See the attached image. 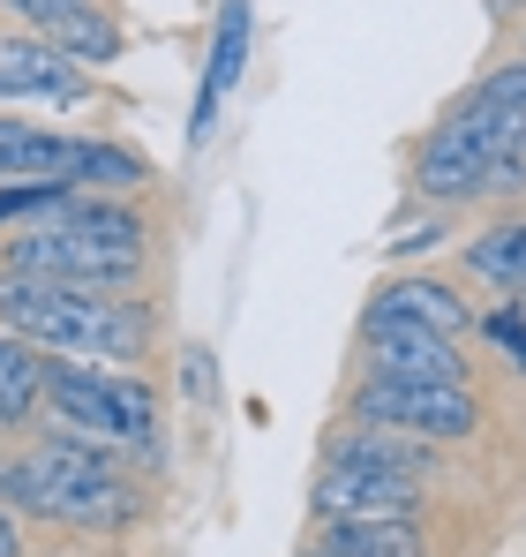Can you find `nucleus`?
<instances>
[{
  "label": "nucleus",
  "mask_w": 526,
  "mask_h": 557,
  "mask_svg": "<svg viewBox=\"0 0 526 557\" xmlns=\"http://www.w3.org/2000/svg\"><path fill=\"white\" fill-rule=\"evenodd\" d=\"M0 505H8V512H30V520H53V528L113 535V528L136 520L143 482L113 460L105 445L61 430V437H38L30 453L0 460Z\"/></svg>",
  "instance_id": "1"
},
{
  "label": "nucleus",
  "mask_w": 526,
  "mask_h": 557,
  "mask_svg": "<svg viewBox=\"0 0 526 557\" xmlns=\"http://www.w3.org/2000/svg\"><path fill=\"white\" fill-rule=\"evenodd\" d=\"M376 332H437V339H466L474 332V309L443 286V278H384L361 309V339Z\"/></svg>",
  "instance_id": "9"
},
{
  "label": "nucleus",
  "mask_w": 526,
  "mask_h": 557,
  "mask_svg": "<svg viewBox=\"0 0 526 557\" xmlns=\"http://www.w3.org/2000/svg\"><path fill=\"white\" fill-rule=\"evenodd\" d=\"M361 355H368V376L466 384V355H459V339H437V332H376V339H361Z\"/></svg>",
  "instance_id": "12"
},
{
  "label": "nucleus",
  "mask_w": 526,
  "mask_h": 557,
  "mask_svg": "<svg viewBox=\"0 0 526 557\" xmlns=\"http://www.w3.org/2000/svg\"><path fill=\"white\" fill-rule=\"evenodd\" d=\"M331 557H429L422 520H324Z\"/></svg>",
  "instance_id": "14"
},
{
  "label": "nucleus",
  "mask_w": 526,
  "mask_h": 557,
  "mask_svg": "<svg viewBox=\"0 0 526 557\" xmlns=\"http://www.w3.org/2000/svg\"><path fill=\"white\" fill-rule=\"evenodd\" d=\"M466 272L504 286V294H526V219H504V226L474 234L466 242Z\"/></svg>",
  "instance_id": "15"
},
{
  "label": "nucleus",
  "mask_w": 526,
  "mask_h": 557,
  "mask_svg": "<svg viewBox=\"0 0 526 557\" xmlns=\"http://www.w3.org/2000/svg\"><path fill=\"white\" fill-rule=\"evenodd\" d=\"M0 8H8V15H15V23H30V30H38V38H46V30H53V23H61V15H76V8H84V0H0Z\"/></svg>",
  "instance_id": "18"
},
{
  "label": "nucleus",
  "mask_w": 526,
  "mask_h": 557,
  "mask_svg": "<svg viewBox=\"0 0 526 557\" xmlns=\"http://www.w3.org/2000/svg\"><path fill=\"white\" fill-rule=\"evenodd\" d=\"M0 332L46 347V355H84V362H136L151 347L143 301H113L98 286H61L0 264Z\"/></svg>",
  "instance_id": "2"
},
{
  "label": "nucleus",
  "mask_w": 526,
  "mask_h": 557,
  "mask_svg": "<svg viewBox=\"0 0 526 557\" xmlns=\"http://www.w3.org/2000/svg\"><path fill=\"white\" fill-rule=\"evenodd\" d=\"M0 98H38V106H84L90 76L53 38H0Z\"/></svg>",
  "instance_id": "10"
},
{
  "label": "nucleus",
  "mask_w": 526,
  "mask_h": 557,
  "mask_svg": "<svg viewBox=\"0 0 526 557\" xmlns=\"http://www.w3.org/2000/svg\"><path fill=\"white\" fill-rule=\"evenodd\" d=\"M309 505L324 520H414L422 505V474L399 467H361V460H316V490Z\"/></svg>",
  "instance_id": "8"
},
{
  "label": "nucleus",
  "mask_w": 526,
  "mask_h": 557,
  "mask_svg": "<svg viewBox=\"0 0 526 557\" xmlns=\"http://www.w3.org/2000/svg\"><path fill=\"white\" fill-rule=\"evenodd\" d=\"M347 414L384 422V430H406L422 445H459V437L481 430V399L466 384H429V376H361Z\"/></svg>",
  "instance_id": "6"
},
{
  "label": "nucleus",
  "mask_w": 526,
  "mask_h": 557,
  "mask_svg": "<svg viewBox=\"0 0 526 557\" xmlns=\"http://www.w3.org/2000/svg\"><path fill=\"white\" fill-rule=\"evenodd\" d=\"M497 188H526V106L459 98L414 144V196L466 203V196H497Z\"/></svg>",
  "instance_id": "3"
},
{
  "label": "nucleus",
  "mask_w": 526,
  "mask_h": 557,
  "mask_svg": "<svg viewBox=\"0 0 526 557\" xmlns=\"http://www.w3.org/2000/svg\"><path fill=\"white\" fill-rule=\"evenodd\" d=\"M249 38H256V15H249V0H226V8H218V30H211V69H203V91H196L188 144H203V136H211V121H218V98L241 84V69H249Z\"/></svg>",
  "instance_id": "11"
},
{
  "label": "nucleus",
  "mask_w": 526,
  "mask_h": 557,
  "mask_svg": "<svg viewBox=\"0 0 526 557\" xmlns=\"http://www.w3.org/2000/svg\"><path fill=\"white\" fill-rule=\"evenodd\" d=\"M466 98H481V106H526V61H504V69L474 76Z\"/></svg>",
  "instance_id": "17"
},
{
  "label": "nucleus",
  "mask_w": 526,
  "mask_h": 557,
  "mask_svg": "<svg viewBox=\"0 0 526 557\" xmlns=\"http://www.w3.org/2000/svg\"><path fill=\"white\" fill-rule=\"evenodd\" d=\"M489 339H497V347H512V355H519V370H526V317H519V309L489 317Z\"/></svg>",
  "instance_id": "19"
},
{
  "label": "nucleus",
  "mask_w": 526,
  "mask_h": 557,
  "mask_svg": "<svg viewBox=\"0 0 526 557\" xmlns=\"http://www.w3.org/2000/svg\"><path fill=\"white\" fill-rule=\"evenodd\" d=\"M0 557H15V512L0 505Z\"/></svg>",
  "instance_id": "20"
},
{
  "label": "nucleus",
  "mask_w": 526,
  "mask_h": 557,
  "mask_svg": "<svg viewBox=\"0 0 526 557\" xmlns=\"http://www.w3.org/2000/svg\"><path fill=\"white\" fill-rule=\"evenodd\" d=\"M301 557H331V550H324V543H316V550H301Z\"/></svg>",
  "instance_id": "21"
},
{
  "label": "nucleus",
  "mask_w": 526,
  "mask_h": 557,
  "mask_svg": "<svg viewBox=\"0 0 526 557\" xmlns=\"http://www.w3.org/2000/svg\"><path fill=\"white\" fill-rule=\"evenodd\" d=\"M46 38H53V46H61L76 69H105V61H121V23H113L98 0H84L76 15H61Z\"/></svg>",
  "instance_id": "16"
},
{
  "label": "nucleus",
  "mask_w": 526,
  "mask_h": 557,
  "mask_svg": "<svg viewBox=\"0 0 526 557\" xmlns=\"http://www.w3.org/2000/svg\"><path fill=\"white\" fill-rule=\"evenodd\" d=\"M8 272H30V278H61V286H98V294H121L128 278L143 272V249H105L61 219H30L8 234Z\"/></svg>",
  "instance_id": "7"
},
{
  "label": "nucleus",
  "mask_w": 526,
  "mask_h": 557,
  "mask_svg": "<svg viewBox=\"0 0 526 557\" xmlns=\"http://www.w3.org/2000/svg\"><path fill=\"white\" fill-rule=\"evenodd\" d=\"M0 182H53V188H90V196H128L143 188V159L105 136H61L30 121H0Z\"/></svg>",
  "instance_id": "5"
},
{
  "label": "nucleus",
  "mask_w": 526,
  "mask_h": 557,
  "mask_svg": "<svg viewBox=\"0 0 526 557\" xmlns=\"http://www.w3.org/2000/svg\"><path fill=\"white\" fill-rule=\"evenodd\" d=\"M46 414L68 437H90L105 453H159V399H151V384L121 376V370H98L84 355L46 362Z\"/></svg>",
  "instance_id": "4"
},
{
  "label": "nucleus",
  "mask_w": 526,
  "mask_h": 557,
  "mask_svg": "<svg viewBox=\"0 0 526 557\" xmlns=\"http://www.w3.org/2000/svg\"><path fill=\"white\" fill-rule=\"evenodd\" d=\"M46 407V347L0 332V430H23Z\"/></svg>",
  "instance_id": "13"
}]
</instances>
